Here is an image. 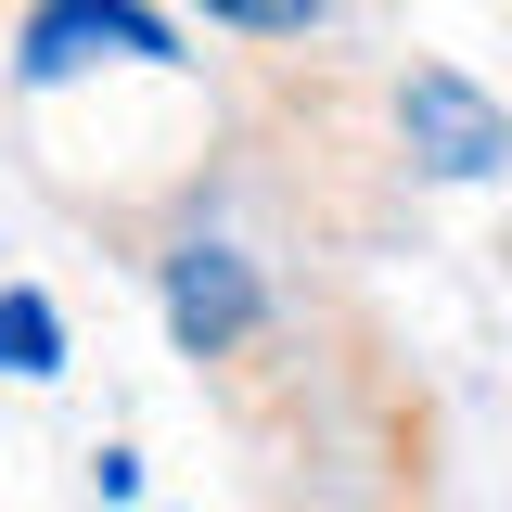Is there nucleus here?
I'll list each match as a JSON object with an SVG mask.
<instances>
[{
	"label": "nucleus",
	"instance_id": "f257e3e1",
	"mask_svg": "<svg viewBox=\"0 0 512 512\" xmlns=\"http://www.w3.org/2000/svg\"><path fill=\"white\" fill-rule=\"evenodd\" d=\"M77 64H180V26L141 13V0H26L13 77H26V90H64Z\"/></svg>",
	"mask_w": 512,
	"mask_h": 512
},
{
	"label": "nucleus",
	"instance_id": "7ed1b4c3",
	"mask_svg": "<svg viewBox=\"0 0 512 512\" xmlns=\"http://www.w3.org/2000/svg\"><path fill=\"white\" fill-rule=\"evenodd\" d=\"M154 282H167V333H180L192 359H231V346H256V320H269V295H256V256L205 244V231L154 256Z\"/></svg>",
	"mask_w": 512,
	"mask_h": 512
},
{
	"label": "nucleus",
	"instance_id": "39448f33",
	"mask_svg": "<svg viewBox=\"0 0 512 512\" xmlns=\"http://www.w3.org/2000/svg\"><path fill=\"white\" fill-rule=\"evenodd\" d=\"M218 26H244V39H295V26H320V0H205Z\"/></svg>",
	"mask_w": 512,
	"mask_h": 512
},
{
	"label": "nucleus",
	"instance_id": "20e7f679",
	"mask_svg": "<svg viewBox=\"0 0 512 512\" xmlns=\"http://www.w3.org/2000/svg\"><path fill=\"white\" fill-rule=\"evenodd\" d=\"M0 372H26V384L64 372V320H52L39 282H0Z\"/></svg>",
	"mask_w": 512,
	"mask_h": 512
},
{
	"label": "nucleus",
	"instance_id": "f03ea898",
	"mask_svg": "<svg viewBox=\"0 0 512 512\" xmlns=\"http://www.w3.org/2000/svg\"><path fill=\"white\" fill-rule=\"evenodd\" d=\"M397 141H410L436 180H500L512 167V116L461 64H410V77H397Z\"/></svg>",
	"mask_w": 512,
	"mask_h": 512
}]
</instances>
